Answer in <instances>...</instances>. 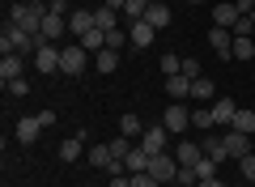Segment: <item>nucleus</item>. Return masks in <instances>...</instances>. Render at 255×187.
<instances>
[{
	"label": "nucleus",
	"instance_id": "6",
	"mask_svg": "<svg viewBox=\"0 0 255 187\" xmlns=\"http://www.w3.org/2000/svg\"><path fill=\"white\" fill-rule=\"evenodd\" d=\"M30 64H34L43 77H47V72H60V47H55V43H43L34 55H30Z\"/></svg>",
	"mask_w": 255,
	"mask_h": 187
},
{
	"label": "nucleus",
	"instance_id": "22",
	"mask_svg": "<svg viewBox=\"0 0 255 187\" xmlns=\"http://www.w3.org/2000/svg\"><path fill=\"white\" fill-rule=\"evenodd\" d=\"M200 149H204V158H213V162H226L230 158V153H226V141H221V136H204V141H200Z\"/></svg>",
	"mask_w": 255,
	"mask_h": 187
},
{
	"label": "nucleus",
	"instance_id": "42",
	"mask_svg": "<svg viewBox=\"0 0 255 187\" xmlns=\"http://www.w3.org/2000/svg\"><path fill=\"white\" fill-rule=\"evenodd\" d=\"M47 13H64V17H68V0H51V4H47Z\"/></svg>",
	"mask_w": 255,
	"mask_h": 187
},
{
	"label": "nucleus",
	"instance_id": "19",
	"mask_svg": "<svg viewBox=\"0 0 255 187\" xmlns=\"http://www.w3.org/2000/svg\"><path fill=\"white\" fill-rule=\"evenodd\" d=\"M21 68H26V60H21V55H4V60H0V81H4V85H9V81H17Z\"/></svg>",
	"mask_w": 255,
	"mask_h": 187
},
{
	"label": "nucleus",
	"instance_id": "45",
	"mask_svg": "<svg viewBox=\"0 0 255 187\" xmlns=\"http://www.w3.org/2000/svg\"><path fill=\"white\" fill-rule=\"evenodd\" d=\"M124 4L128 0H107V9H115V13H124Z\"/></svg>",
	"mask_w": 255,
	"mask_h": 187
},
{
	"label": "nucleus",
	"instance_id": "7",
	"mask_svg": "<svg viewBox=\"0 0 255 187\" xmlns=\"http://www.w3.org/2000/svg\"><path fill=\"white\" fill-rule=\"evenodd\" d=\"M209 43H213V51H217L221 60H234V30L213 26V30H209Z\"/></svg>",
	"mask_w": 255,
	"mask_h": 187
},
{
	"label": "nucleus",
	"instance_id": "36",
	"mask_svg": "<svg viewBox=\"0 0 255 187\" xmlns=\"http://www.w3.org/2000/svg\"><path fill=\"white\" fill-rule=\"evenodd\" d=\"M128 43H132V38H128V30H124V26L107 34V47H115V51H119V47H128Z\"/></svg>",
	"mask_w": 255,
	"mask_h": 187
},
{
	"label": "nucleus",
	"instance_id": "24",
	"mask_svg": "<svg viewBox=\"0 0 255 187\" xmlns=\"http://www.w3.org/2000/svg\"><path fill=\"white\" fill-rule=\"evenodd\" d=\"M145 21H149V26H153V30H162V26H170V4H166V0H162V4H149V13H145Z\"/></svg>",
	"mask_w": 255,
	"mask_h": 187
},
{
	"label": "nucleus",
	"instance_id": "12",
	"mask_svg": "<svg viewBox=\"0 0 255 187\" xmlns=\"http://www.w3.org/2000/svg\"><path fill=\"white\" fill-rule=\"evenodd\" d=\"M166 141H170V132H166V128H145V136H140L136 145L153 158V153H166Z\"/></svg>",
	"mask_w": 255,
	"mask_h": 187
},
{
	"label": "nucleus",
	"instance_id": "1",
	"mask_svg": "<svg viewBox=\"0 0 255 187\" xmlns=\"http://www.w3.org/2000/svg\"><path fill=\"white\" fill-rule=\"evenodd\" d=\"M38 47H43L38 34H26L13 21H4V30H0V55H34Z\"/></svg>",
	"mask_w": 255,
	"mask_h": 187
},
{
	"label": "nucleus",
	"instance_id": "43",
	"mask_svg": "<svg viewBox=\"0 0 255 187\" xmlns=\"http://www.w3.org/2000/svg\"><path fill=\"white\" fill-rule=\"evenodd\" d=\"M38 119H43V128H51V124H55V111L43 107V111H38Z\"/></svg>",
	"mask_w": 255,
	"mask_h": 187
},
{
	"label": "nucleus",
	"instance_id": "25",
	"mask_svg": "<svg viewBox=\"0 0 255 187\" xmlns=\"http://www.w3.org/2000/svg\"><path fill=\"white\" fill-rule=\"evenodd\" d=\"M124 166H128V175H145V170H149V153L136 145V149H132V153L124 158Z\"/></svg>",
	"mask_w": 255,
	"mask_h": 187
},
{
	"label": "nucleus",
	"instance_id": "31",
	"mask_svg": "<svg viewBox=\"0 0 255 187\" xmlns=\"http://www.w3.org/2000/svg\"><path fill=\"white\" fill-rule=\"evenodd\" d=\"M145 13H149V0H128V4H124V17L128 21H140Z\"/></svg>",
	"mask_w": 255,
	"mask_h": 187
},
{
	"label": "nucleus",
	"instance_id": "10",
	"mask_svg": "<svg viewBox=\"0 0 255 187\" xmlns=\"http://www.w3.org/2000/svg\"><path fill=\"white\" fill-rule=\"evenodd\" d=\"M221 141H226V153H230L234 162H243L247 153H251V136H247V132H234V128H226V136H221Z\"/></svg>",
	"mask_w": 255,
	"mask_h": 187
},
{
	"label": "nucleus",
	"instance_id": "27",
	"mask_svg": "<svg viewBox=\"0 0 255 187\" xmlns=\"http://www.w3.org/2000/svg\"><path fill=\"white\" fill-rule=\"evenodd\" d=\"M94 26H98V30H107V34H111V30H119L115 9H107V4H102V9H94Z\"/></svg>",
	"mask_w": 255,
	"mask_h": 187
},
{
	"label": "nucleus",
	"instance_id": "20",
	"mask_svg": "<svg viewBox=\"0 0 255 187\" xmlns=\"http://www.w3.org/2000/svg\"><path fill=\"white\" fill-rule=\"evenodd\" d=\"M77 43H81V47H85L90 55H98L102 47H107V30H98V26H94V30H85V34L77 38Z\"/></svg>",
	"mask_w": 255,
	"mask_h": 187
},
{
	"label": "nucleus",
	"instance_id": "4",
	"mask_svg": "<svg viewBox=\"0 0 255 187\" xmlns=\"http://www.w3.org/2000/svg\"><path fill=\"white\" fill-rule=\"evenodd\" d=\"M162 128H166L170 136H179L183 128H191V111L183 107V102H170V107L162 111Z\"/></svg>",
	"mask_w": 255,
	"mask_h": 187
},
{
	"label": "nucleus",
	"instance_id": "3",
	"mask_svg": "<svg viewBox=\"0 0 255 187\" xmlns=\"http://www.w3.org/2000/svg\"><path fill=\"white\" fill-rule=\"evenodd\" d=\"M90 64H94V55L85 51L81 43H73V47H64V51H60V72H64V77H81Z\"/></svg>",
	"mask_w": 255,
	"mask_h": 187
},
{
	"label": "nucleus",
	"instance_id": "38",
	"mask_svg": "<svg viewBox=\"0 0 255 187\" xmlns=\"http://www.w3.org/2000/svg\"><path fill=\"white\" fill-rule=\"evenodd\" d=\"M196 175H200V179H213V175H217V162H213V158H200V162H196Z\"/></svg>",
	"mask_w": 255,
	"mask_h": 187
},
{
	"label": "nucleus",
	"instance_id": "44",
	"mask_svg": "<svg viewBox=\"0 0 255 187\" xmlns=\"http://www.w3.org/2000/svg\"><path fill=\"white\" fill-rule=\"evenodd\" d=\"M196 187H226V183H221V179L213 175V179H200V183H196Z\"/></svg>",
	"mask_w": 255,
	"mask_h": 187
},
{
	"label": "nucleus",
	"instance_id": "26",
	"mask_svg": "<svg viewBox=\"0 0 255 187\" xmlns=\"http://www.w3.org/2000/svg\"><path fill=\"white\" fill-rule=\"evenodd\" d=\"M68 30H73V34L81 38L85 30H94V13H90V9H77L73 17H68Z\"/></svg>",
	"mask_w": 255,
	"mask_h": 187
},
{
	"label": "nucleus",
	"instance_id": "5",
	"mask_svg": "<svg viewBox=\"0 0 255 187\" xmlns=\"http://www.w3.org/2000/svg\"><path fill=\"white\" fill-rule=\"evenodd\" d=\"M149 175H153L157 183H170V179L179 175V158H174V153H153V158H149Z\"/></svg>",
	"mask_w": 255,
	"mask_h": 187
},
{
	"label": "nucleus",
	"instance_id": "34",
	"mask_svg": "<svg viewBox=\"0 0 255 187\" xmlns=\"http://www.w3.org/2000/svg\"><path fill=\"white\" fill-rule=\"evenodd\" d=\"M191 128H204V132H213V111H191Z\"/></svg>",
	"mask_w": 255,
	"mask_h": 187
},
{
	"label": "nucleus",
	"instance_id": "13",
	"mask_svg": "<svg viewBox=\"0 0 255 187\" xmlns=\"http://www.w3.org/2000/svg\"><path fill=\"white\" fill-rule=\"evenodd\" d=\"M38 132H43V119H38V115H26V119H17V124H13V136H17L21 145H34Z\"/></svg>",
	"mask_w": 255,
	"mask_h": 187
},
{
	"label": "nucleus",
	"instance_id": "9",
	"mask_svg": "<svg viewBox=\"0 0 255 187\" xmlns=\"http://www.w3.org/2000/svg\"><path fill=\"white\" fill-rule=\"evenodd\" d=\"M209 111H213V124H217V128H230V124H234V115H238V102L221 94V98H213Z\"/></svg>",
	"mask_w": 255,
	"mask_h": 187
},
{
	"label": "nucleus",
	"instance_id": "41",
	"mask_svg": "<svg viewBox=\"0 0 255 187\" xmlns=\"http://www.w3.org/2000/svg\"><path fill=\"white\" fill-rule=\"evenodd\" d=\"M128 179H132V187H162L153 175H149V170H145V175H128Z\"/></svg>",
	"mask_w": 255,
	"mask_h": 187
},
{
	"label": "nucleus",
	"instance_id": "23",
	"mask_svg": "<svg viewBox=\"0 0 255 187\" xmlns=\"http://www.w3.org/2000/svg\"><path fill=\"white\" fill-rule=\"evenodd\" d=\"M94 68H98V72H107V77H111V72L119 68V51H115V47H102V51L94 55Z\"/></svg>",
	"mask_w": 255,
	"mask_h": 187
},
{
	"label": "nucleus",
	"instance_id": "29",
	"mask_svg": "<svg viewBox=\"0 0 255 187\" xmlns=\"http://www.w3.org/2000/svg\"><path fill=\"white\" fill-rule=\"evenodd\" d=\"M191 98H204V102H213V98H217V89H213V81H209V77L191 81Z\"/></svg>",
	"mask_w": 255,
	"mask_h": 187
},
{
	"label": "nucleus",
	"instance_id": "11",
	"mask_svg": "<svg viewBox=\"0 0 255 187\" xmlns=\"http://www.w3.org/2000/svg\"><path fill=\"white\" fill-rule=\"evenodd\" d=\"M243 17H247V13L238 9L234 0H230V4H213V26H226V30H234Z\"/></svg>",
	"mask_w": 255,
	"mask_h": 187
},
{
	"label": "nucleus",
	"instance_id": "28",
	"mask_svg": "<svg viewBox=\"0 0 255 187\" xmlns=\"http://www.w3.org/2000/svg\"><path fill=\"white\" fill-rule=\"evenodd\" d=\"M230 128H234V132H247V136H251V132H255V111L238 107V115H234V124H230Z\"/></svg>",
	"mask_w": 255,
	"mask_h": 187
},
{
	"label": "nucleus",
	"instance_id": "47",
	"mask_svg": "<svg viewBox=\"0 0 255 187\" xmlns=\"http://www.w3.org/2000/svg\"><path fill=\"white\" fill-rule=\"evenodd\" d=\"M213 4H230V0H213Z\"/></svg>",
	"mask_w": 255,
	"mask_h": 187
},
{
	"label": "nucleus",
	"instance_id": "35",
	"mask_svg": "<svg viewBox=\"0 0 255 187\" xmlns=\"http://www.w3.org/2000/svg\"><path fill=\"white\" fill-rule=\"evenodd\" d=\"M162 72H166V77H179V72H183V60H179V55H162Z\"/></svg>",
	"mask_w": 255,
	"mask_h": 187
},
{
	"label": "nucleus",
	"instance_id": "33",
	"mask_svg": "<svg viewBox=\"0 0 255 187\" xmlns=\"http://www.w3.org/2000/svg\"><path fill=\"white\" fill-rule=\"evenodd\" d=\"M174 183H179V187H196V183H200V175H196V166H179V175H174Z\"/></svg>",
	"mask_w": 255,
	"mask_h": 187
},
{
	"label": "nucleus",
	"instance_id": "21",
	"mask_svg": "<svg viewBox=\"0 0 255 187\" xmlns=\"http://www.w3.org/2000/svg\"><path fill=\"white\" fill-rule=\"evenodd\" d=\"M166 94H170L174 102H183V98H191V81L183 77V72H179V77H166Z\"/></svg>",
	"mask_w": 255,
	"mask_h": 187
},
{
	"label": "nucleus",
	"instance_id": "46",
	"mask_svg": "<svg viewBox=\"0 0 255 187\" xmlns=\"http://www.w3.org/2000/svg\"><path fill=\"white\" fill-rule=\"evenodd\" d=\"M251 38H255V13H251Z\"/></svg>",
	"mask_w": 255,
	"mask_h": 187
},
{
	"label": "nucleus",
	"instance_id": "32",
	"mask_svg": "<svg viewBox=\"0 0 255 187\" xmlns=\"http://www.w3.org/2000/svg\"><path fill=\"white\" fill-rule=\"evenodd\" d=\"M255 55V38H234V60H251Z\"/></svg>",
	"mask_w": 255,
	"mask_h": 187
},
{
	"label": "nucleus",
	"instance_id": "40",
	"mask_svg": "<svg viewBox=\"0 0 255 187\" xmlns=\"http://www.w3.org/2000/svg\"><path fill=\"white\" fill-rule=\"evenodd\" d=\"M4 89H9L13 98H26V94H30V85H26V77H17V81H9V85H4Z\"/></svg>",
	"mask_w": 255,
	"mask_h": 187
},
{
	"label": "nucleus",
	"instance_id": "39",
	"mask_svg": "<svg viewBox=\"0 0 255 187\" xmlns=\"http://www.w3.org/2000/svg\"><path fill=\"white\" fill-rule=\"evenodd\" d=\"M238 166H243V179H247V187H251V183H255V153H247Z\"/></svg>",
	"mask_w": 255,
	"mask_h": 187
},
{
	"label": "nucleus",
	"instance_id": "15",
	"mask_svg": "<svg viewBox=\"0 0 255 187\" xmlns=\"http://www.w3.org/2000/svg\"><path fill=\"white\" fill-rule=\"evenodd\" d=\"M85 153V132L77 128V136H68V141H60V162H77Z\"/></svg>",
	"mask_w": 255,
	"mask_h": 187
},
{
	"label": "nucleus",
	"instance_id": "48",
	"mask_svg": "<svg viewBox=\"0 0 255 187\" xmlns=\"http://www.w3.org/2000/svg\"><path fill=\"white\" fill-rule=\"evenodd\" d=\"M187 4H204V0H187Z\"/></svg>",
	"mask_w": 255,
	"mask_h": 187
},
{
	"label": "nucleus",
	"instance_id": "49",
	"mask_svg": "<svg viewBox=\"0 0 255 187\" xmlns=\"http://www.w3.org/2000/svg\"><path fill=\"white\" fill-rule=\"evenodd\" d=\"M149 4H162V0H149Z\"/></svg>",
	"mask_w": 255,
	"mask_h": 187
},
{
	"label": "nucleus",
	"instance_id": "37",
	"mask_svg": "<svg viewBox=\"0 0 255 187\" xmlns=\"http://www.w3.org/2000/svg\"><path fill=\"white\" fill-rule=\"evenodd\" d=\"M183 77L187 81H200L204 72H200V60H187V55H183Z\"/></svg>",
	"mask_w": 255,
	"mask_h": 187
},
{
	"label": "nucleus",
	"instance_id": "2",
	"mask_svg": "<svg viewBox=\"0 0 255 187\" xmlns=\"http://www.w3.org/2000/svg\"><path fill=\"white\" fill-rule=\"evenodd\" d=\"M43 17H47L43 0H21V4H13V9H9V21L17 30H26V34H38V30H43Z\"/></svg>",
	"mask_w": 255,
	"mask_h": 187
},
{
	"label": "nucleus",
	"instance_id": "16",
	"mask_svg": "<svg viewBox=\"0 0 255 187\" xmlns=\"http://www.w3.org/2000/svg\"><path fill=\"white\" fill-rule=\"evenodd\" d=\"M85 158H90V166H98V170H111L115 166V153H111V145H90V149H85Z\"/></svg>",
	"mask_w": 255,
	"mask_h": 187
},
{
	"label": "nucleus",
	"instance_id": "30",
	"mask_svg": "<svg viewBox=\"0 0 255 187\" xmlns=\"http://www.w3.org/2000/svg\"><path fill=\"white\" fill-rule=\"evenodd\" d=\"M107 145H111V153H115V158H119V162H124V158H128V153L136 149V141H128V136H111V141H107Z\"/></svg>",
	"mask_w": 255,
	"mask_h": 187
},
{
	"label": "nucleus",
	"instance_id": "17",
	"mask_svg": "<svg viewBox=\"0 0 255 187\" xmlns=\"http://www.w3.org/2000/svg\"><path fill=\"white\" fill-rule=\"evenodd\" d=\"M119 136H128V141H140L145 136V124H140V115H119Z\"/></svg>",
	"mask_w": 255,
	"mask_h": 187
},
{
	"label": "nucleus",
	"instance_id": "14",
	"mask_svg": "<svg viewBox=\"0 0 255 187\" xmlns=\"http://www.w3.org/2000/svg\"><path fill=\"white\" fill-rule=\"evenodd\" d=\"M128 38H132V47H140V51H145V47L157 38V30L149 26L145 17H140V21H128Z\"/></svg>",
	"mask_w": 255,
	"mask_h": 187
},
{
	"label": "nucleus",
	"instance_id": "18",
	"mask_svg": "<svg viewBox=\"0 0 255 187\" xmlns=\"http://www.w3.org/2000/svg\"><path fill=\"white\" fill-rule=\"evenodd\" d=\"M174 158H179V166H196V162L204 158V149L196 141H179V149H174Z\"/></svg>",
	"mask_w": 255,
	"mask_h": 187
},
{
	"label": "nucleus",
	"instance_id": "8",
	"mask_svg": "<svg viewBox=\"0 0 255 187\" xmlns=\"http://www.w3.org/2000/svg\"><path fill=\"white\" fill-rule=\"evenodd\" d=\"M64 34H68V17H64V13H47L38 38H43V43H55V38H64Z\"/></svg>",
	"mask_w": 255,
	"mask_h": 187
}]
</instances>
